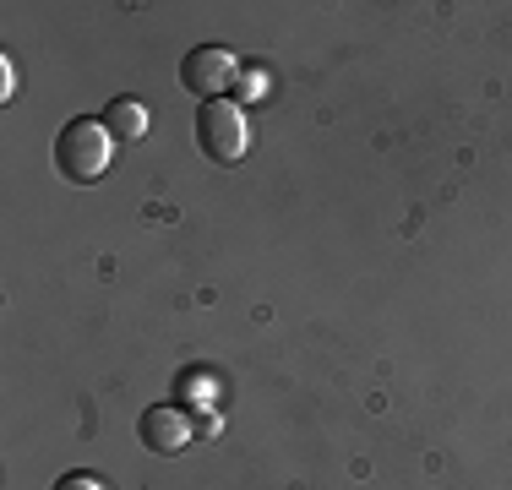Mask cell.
Returning <instances> with one entry per match:
<instances>
[{"mask_svg":"<svg viewBox=\"0 0 512 490\" xmlns=\"http://www.w3.org/2000/svg\"><path fill=\"white\" fill-rule=\"evenodd\" d=\"M109 158H115V137H109L104 120H71L55 137V169L71 186H93L109 169Z\"/></svg>","mask_w":512,"mask_h":490,"instance_id":"1","label":"cell"},{"mask_svg":"<svg viewBox=\"0 0 512 490\" xmlns=\"http://www.w3.org/2000/svg\"><path fill=\"white\" fill-rule=\"evenodd\" d=\"M197 142L213 164H240L251 153V126L240 115V104L218 98V104H202L197 109Z\"/></svg>","mask_w":512,"mask_h":490,"instance_id":"2","label":"cell"},{"mask_svg":"<svg viewBox=\"0 0 512 490\" xmlns=\"http://www.w3.org/2000/svg\"><path fill=\"white\" fill-rule=\"evenodd\" d=\"M180 82H186V93H197L202 104H218V98H224V93L240 82L235 49H224V44H197L186 60H180Z\"/></svg>","mask_w":512,"mask_h":490,"instance_id":"3","label":"cell"},{"mask_svg":"<svg viewBox=\"0 0 512 490\" xmlns=\"http://www.w3.org/2000/svg\"><path fill=\"white\" fill-rule=\"evenodd\" d=\"M142 447L148 452H186L191 447V414L186 409H175V403H153L148 414H142Z\"/></svg>","mask_w":512,"mask_h":490,"instance_id":"4","label":"cell"},{"mask_svg":"<svg viewBox=\"0 0 512 490\" xmlns=\"http://www.w3.org/2000/svg\"><path fill=\"white\" fill-rule=\"evenodd\" d=\"M104 126H109V137H115V142H142V137H148V109H142L137 98H109Z\"/></svg>","mask_w":512,"mask_h":490,"instance_id":"5","label":"cell"},{"mask_svg":"<svg viewBox=\"0 0 512 490\" xmlns=\"http://www.w3.org/2000/svg\"><path fill=\"white\" fill-rule=\"evenodd\" d=\"M55 490H109V485L99 480V474H60Z\"/></svg>","mask_w":512,"mask_h":490,"instance_id":"6","label":"cell"},{"mask_svg":"<svg viewBox=\"0 0 512 490\" xmlns=\"http://www.w3.org/2000/svg\"><path fill=\"white\" fill-rule=\"evenodd\" d=\"M235 88L246 93V98H256V93L267 88V77H256V71H240V82H235Z\"/></svg>","mask_w":512,"mask_h":490,"instance_id":"7","label":"cell"},{"mask_svg":"<svg viewBox=\"0 0 512 490\" xmlns=\"http://www.w3.org/2000/svg\"><path fill=\"white\" fill-rule=\"evenodd\" d=\"M17 93V71H11V60L0 55V98H11Z\"/></svg>","mask_w":512,"mask_h":490,"instance_id":"8","label":"cell"},{"mask_svg":"<svg viewBox=\"0 0 512 490\" xmlns=\"http://www.w3.org/2000/svg\"><path fill=\"white\" fill-rule=\"evenodd\" d=\"M191 431H207V436H213V431H218V414H213V409H197V420H191Z\"/></svg>","mask_w":512,"mask_h":490,"instance_id":"9","label":"cell"}]
</instances>
